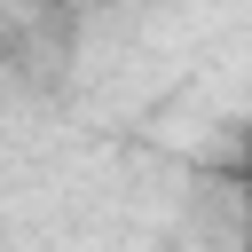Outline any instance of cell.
I'll return each mask as SVG.
<instances>
[{"mask_svg":"<svg viewBox=\"0 0 252 252\" xmlns=\"http://www.w3.org/2000/svg\"><path fill=\"white\" fill-rule=\"evenodd\" d=\"M244 252H252V244H244Z\"/></svg>","mask_w":252,"mask_h":252,"instance_id":"1","label":"cell"}]
</instances>
